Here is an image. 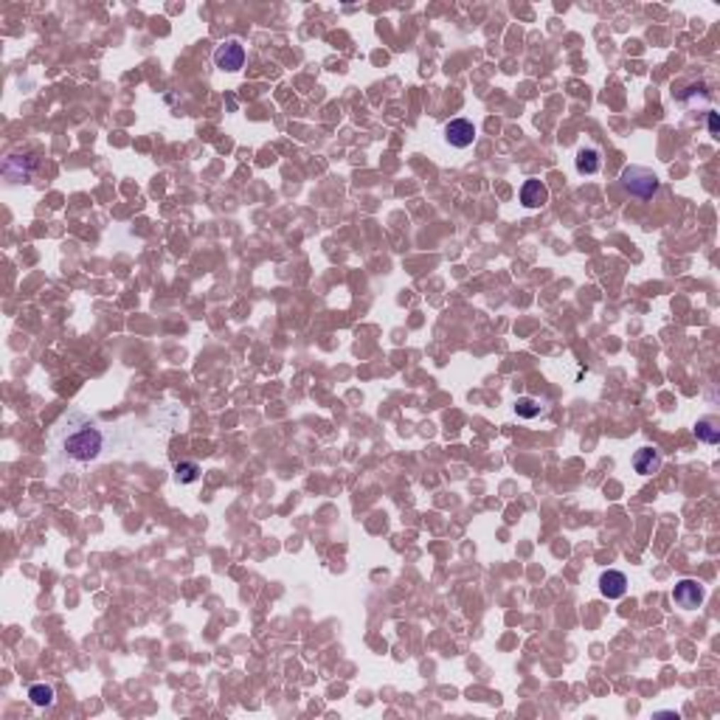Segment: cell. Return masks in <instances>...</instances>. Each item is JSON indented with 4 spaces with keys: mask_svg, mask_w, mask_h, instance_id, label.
<instances>
[{
    "mask_svg": "<svg viewBox=\"0 0 720 720\" xmlns=\"http://www.w3.org/2000/svg\"><path fill=\"white\" fill-rule=\"evenodd\" d=\"M54 448L74 465H84L99 459L101 448H104V433L101 428L84 416L79 411H71L68 416H62V422L54 431Z\"/></svg>",
    "mask_w": 720,
    "mask_h": 720,
    "instance_id": "cell-1",
    "label": "cell"
},
{
    "mask_svg": "<svg viewBox=\"0 0 720 720\" xmlns=\"http://www.w3.org/2000/svg\"><path fill=\"white\" fill-rule=\"evenodd\" d=\"M622 186L633 194V197H641V200H650L655 192H658V177L644 169V166H628L622 172Z\"/></svg>",
    "mask_w": 720,
    "mask_h": 720,
    "instance_id": "cell-2",
    "label": "cell"
},
{
    "mask_svg": "<svg viewBox=\"0 0 720 720\" xmlns=\"http://www.w3.org/2000/svg\"><path fill=\"white\" fill-rule=\"evenodd\" d=\"M672 599L675 605H681L684 611H695L704 602V585L698 580H681L672 588Z\"/></svg>",
    "mask_w": 720,
    "mask_h": 720,
    "instance_id": "cell-3",
    "label": "cell"
},
{
    "mask_svg": "<svg viewBox=\"0 0 720 720\" xmlns=\"http://www.w3.org/2000/svg\"><path fill=\"white\" fill-rule=\"evenodd\" d=\"M445 138H448L450 147L465 150V147H470V144L476 141V127H473V121H467V118H453V121L445 127Z\"/></svg>",
    "mask_w": 720,
    "mask_h": 720,
    "instance_id": "cell-4",
    "label": "cell"
},
{
    "mask_svg": "<svg viewBox=\"0 0 720 720\" xmlns=\"http://www.w3.org/2000/svg\"><path fill=\"white\" fill-rule=\"evenodd\" d=\"M214 65H217L220 71H228V74L240 71L242 65H245V48H242L237 40H231V43L220 45V48H217V54H214Z\"/></svg>",
    "mask_w": 720,
    "mask_h": 720,
    "instance_id": "cell-5",
    "label": "cell"
},
{
    "mask_svg": "<svg viewBox=\"0 0 720 720\" xmlns=\"http://www.w3.org/2000/svg\"><path fill=\"white\" fill-rule=\"evenodd\" d=\"M521 203H524L526 209H541V206H546V203H549V189H546V183H541V180H526L524 189H521Z\"/></svg>",
    "mask_w": 720,
    "mask_h": 720,
    "instance_id": "cell-6",
    "label": "cell"
},
{
    "mask_svg": "<svg viewBox=\"0 0 720 720\" xmlns=\"http://www.w3.org/2000/svg\"><path fill=\"white\" fill-rule=\"evenodd\" d=\"M599 591H602V597H608V599H619V597H625V591H628V577H625L622 571H605V574L599 577Z\"/></svg>",
    "mask_w": 720,
    "mask_h": 720,
    "instance_id": "cell-7",
    "label": "cell"
},
{
    "mask_svg": "<svg viewBox=\"0 0 720 720\" xmlns=\"http://www.w3.org/2000/svg\"><path fill=\"white\" fill-rule=\"evenodd\" d=\"M633 467H636V473H639V476H653V473L661 467V456H658V450H653V448H641V450H636V456H633Z\"/></svg>",
    "mask_w": 720,
    "mask_h": 720,
    "instance_id": "cell-8",
    "label": "cell"
},
{
    "mask_svg": "<svg viewBox=\"0 0 720 720\" xmlns=\"http://www.w3.org/2000/svg\"><path fill=\"white\" fill-rule=\"evenodd\" d=\"M602 166V158L597 150H580L577 153V172L580 175H597Z\"/></svg>",
    "mask_w": 720,
    "mask_h": 720,
    "instance_id": "cell-9",
    "label": "cell"
},
{
    "mask_svg": "<svg viewBox=\"0 0 720 720\" xmlns=\"http://www.w3.org/2000/svg\"><path fill=\"white\" fill-rule=\"evenodd\" d=\"M695 436H698L701 442H707V445H718L720 442V428H715V422H712V419H701V422L695 425Z\"/></svg>",
    "mask_w": 720,
    "mask_h": 720,
    "instance_id": "cell-10",
    "label": "cell"
},
{
    "mask_svg": "<svg viewBox=\"0 0 720 720\" xmlns=\"http://www.w3.org/2000/svg\"><path fill=\"white\" fill-rule=\"evenodd\" d=\"M200 479V465L197 462H180L175 467V481L177 484H192V481Z\"/></svg>",
    "mask_w": 720,
    "mask_h": 720,
    "instance_id": "cell-11",
    "label": "cell"
},
{
    "mask_svg": "<svg viewBox=\"0 0 720 720\" xmlns=\"http://www.w3.org/2000/svg\"><path fill=\"white\" fill-rule=\"evenodd\" d=\"M28 698H31L34 707H51V704H54V689L45 687V684H34V687L28 689Z\"/></svg>",
    "mask_w": 720,
    "mask_h": 720,
    "instance_id": "cell-12",
    "label": "cell"
},
{
    "mask_svg": "<svg viewBox=\"0 0 720 720\" xmlns=\"http://www.w3.org/2000/svg\"><path fill=\"white\" fill-rule=\"evenodd\" d=\"M515 411H518V416L532 419V416H538V414H541V405H538L535 400H529V397H521V400L515 402Z\"/></svg>",
    "mask_w": 720,
    "mask_h": 720,
    "instance_id": "cell-13",
    "label": "cell"
},
{
    "mask_svg": "<svg viewBox=\"0 0 720 720\" xmlns=\"http://www.w3.org/2000/svg\"><path fill=\"white\" fill-rule=\"evenodd\" d=\"M707 124H709V135H718V133H720L718 113H709V118H707Z\"/></svg>",
    "mask_w": 720,
    "mask_h": 720,
    "instance_id": "cell-14",
    "label": "cell"
},
{
    "mask_svg": "<svg viewBox=\"0 0 720 720\" xmlns=\"http://www.w3.org/2000/svg\"><path fill=\"white\" fill-rule=\"evenodd\" d=\"M653 718H675L678 720V712H653Z\"/></svg>",
    "mask_w": 720,
    "mask_h": 720,
    "instance_id": "cell-15",
    "label": "cell"
}]
</instances>
